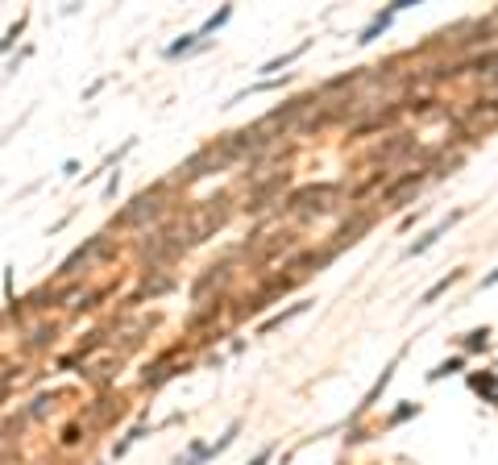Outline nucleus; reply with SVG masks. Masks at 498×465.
<instances>
[{
    "label": "nucleus",
    "instance_id": "1",
    "mask_svg": "<svg viewBox=\"0 0 498 465\" xmlns=\"http://www.w3.org/2000/svg\"><path fill=\"white\" fill-rule=\"evenodd\" d=\"M337 195H341V183H311V187L291 191L286 208H291V212H299V217H311V212H332V208H337Z\"/></svg>",
    "mask_w": 498,
    "mask_h": 465
},
{
    "label": "nucleus",
    "instance_id": "2",
    "mask_svg": "<svg viewBox=\"0 0 498 465\" xmlns=\"http://www.w3.org/2000/svg\"><path fill=\"white\" fill-rule=\"evenodd\" d=\"M228 217V195H216V200H204L199 208H195V217H191V241H204V237H212L220 224Z\"/></svg>",
    "mask_w": 498,
    "mask_h": 465
},
{
    "label": "nucleus",
    "instance_id": "3",
    "mask_svg": "<svg viewBox=\"0 0 498 465\" xmlns=\"http://www.w3.org/2000/svg\"><path fill=\"white\" fill-rule=\"evenodd\" d=\"M220 166H228V154L220 150V146H208V150H199V154H191L179 166V183H195V179H204V175H212Z\"/></svg>",
    "mask_w": 498,
    "mask_h": 465
},
{
    "label": "nucleus",
    "instance_id": "4",
    "mask_svg": "<svg viewBox=\"0 0 498 465\" xmlns=\"http://www.w3.org/2000/svg\"><path fill=\"white\" fill-rule=\"evenodd\" d=\"M419 183H424V171L415 166V171H407L403 179H395V183L382 187V208H403V200H411L415 191H419Z\"/></svg>",
    "mask_w": 498,
    "mask_h": 465
},
{
    "label": "nucleus",
    "instance_id": "5",
    "mask_svg": "<svg viewBox=\"0 0 498 465\" xmlns=\"http://www.w3.org/2000/svg\"><path fill=\"white\" fill-rule=\"evenodd\" d=\"M154 217H162V200H158V191L154 195L146 191V195H137L117 220H121V224H146V220H154Z\"/></svg>",
    "mask_w": 498,
    "mask_h": 465
},
{
    "label": "nucleus",
    "instance_id": "6",
    "mask_svg": "<svg viewBox=\"0 0 498 465\" xmlns=\"http://www.w3.org/2000/svg\"><path fill=\"white\" fill-rule=\"evenodd\" d=\"M100 246H104V237H92L88 246L71 249V253L62 258V266L54 270V275H59V279H71V275H79V266H88V258H92V253H100Z\"/></svg>",
    "mask_w": 498,
    "mask_h": 465
},
{
    "label": "nucleus",
    "instance_id": "7",
    "mask_svg": "<svg viewBox=\"0 0 498 465\" xmlns=\"http://www.w3.org/2000/svg\"><path fill=\"white\" fill-rule=\"evenodd\" d=\"M461 217H465V212H453V217H444L440 224H432V229H428L419 241H411V246H407V258H419V253H428V249H432L436 241H440V237H444V233H448V229H453V224H457Z\"/></svg>",
    "mask_w": 498,
    "mask_h": 465
},
{
    "label": "nucleus",
    "instance_id": "8",
    "mask_svg": "<svg viewBox=\"0 0 498 465\" xmlns=\"http://www.w3.org/2000/svg\"><path fill=\"white\" fill-rule=\"evenodd\" d=\"M183 370H187V366H179V362H175V353H166L162 362L146 366V374H141V386H150V391H154V386H162L166 378H175V374H183Z\"/></svg>",
    "mask_w": 498,
    "mask_h": 465
},
{
    "label": "nucleus",
    "instance_id": "9",
    "mask_svg": "<svg viewBox=\"0 0 498 465\" xmlns=\"http://www.w3.org/2000/svg\"><path fill=\"white\" fill-rule=\"evenodd\" d=\"M411 150H415V137H411V133H395L386 146H378V150H374V162H395V158L411 154Z\"/></svg>",
    "mask_w": 498,
    "mask_h": 465
},
{
    "label": "nucleus",
    "instance_id": "10",
    "mask_svg": "<svg viewBox=\"0 0 498 465\" xmlns=\"http://www.w3.org/2000/svg\"><path fill=\"white\" fill-rule=\"evenodd\" d=\"M461 279H465V270H448L444 279H436L432 287H428V291L419 295V308H428V304H436V299H440V295H444L448 287H457V282H461Z\"/></svg>",
    "mask_w": 498,
    "mask_h": 465
},
{
    "label": "nucleus",
    "instance_id": "11",
    "mask_svg": "<svg viewBox=\"0 0 498 465\" xmlns=\"http://www.w3.org/2000/svg\"><path fill=\"white\" fill-rule=\"evenodd\" d=\"M395 13H399L395 4H390V8H382V13H374V17H370V25L361 30V38H357V42L366 46V42H374V38H378V33H382V30H390V21H395Z\"/></svg>",
    "mask_w": 498,
    "mask_h": 465
},
{
    "label": "nucleus",
    "instance_id": "12",
    "mask_svg": "<svg viewBox=\"0 0 498 465\" xmlns=\"http://www.w3.org/2000/svg\"><path fill=\"white\" fill-rule=\"evenodd\" d=\"M469 386L477 391V395H486L490 403H498V374L482 370V374H469Z\"/></svg>",
    "mask_w": 498,
    "mask_h": 465
},
{
    "label": "nucleus",
    "instance_id": "13",
    "mask_svg": "<svg viewBox=\"0 0 498 465\" xmlns=\"http://www.w3.org/2000/svg\"><path fill=\"white\" fill-rule=\"evenodd\" d=\"M308 308H311L308 299H299V304H291V308H286V311H279V316H270V320H266V324H262L257 333H274V328H282L286 320H295V316H303V311H308Z\"/></svg>",
    "mask_w": 498,
    "mask_h": 465
},
{
    "label": "nucleus",
    "instance_id": "14",
    "mask_svg": "<svg viewBox=\"0 0 498 465\" xmlns=\"http://www.w3.org/2000/svg\"><path fill=\"white\" fill-rule=\"evenodd\" d=\"M390 378H395V362H390V366H386V370L378 374V382H374V386H370V395H366V399H361V407H357V415H361V411H370V407L378 403V395H382V391H386V386H390Z\"/></svg>",
    "mask_w": 498,
    "mask_h": 465
},
{
    "label": "nucleus",
    "instance_id": "15",
    "mask_svg": "<svg viewBox=\"0 0 498 465\" xmlns=\"http://www.w3.org/2000/svg\"><path fill=\"white\" fill-rule=\"evenodd\" d=\"M303 50H308V46H295V50H286L282 59H270V62H262V75H274V71H282V67H291V62L299 59Z\"/></svg>",
    "mask_w": 498,
    "mask_h": 465
},
{
    "label": "nucleus",
    "instance_id": "16",
    "mask_svg": "<svg viewBox=\"0 0 498 465\" xmlns=\"http://www.w3.org/2000/svg\"><path fill=\"white\" fill-rule=\"evenodd\" d=\"M228 17H233V4H224V8H216V13H212V17H208L204 25H199V38H204V33H216L220 25L228 21Z\"/></svg>",
    "mask_w": 498,
    "mask_h": 465
},
{
    "label": "nucleus",
    "instance_id": "17",
    "mask_svg": "<svg viewBox=\"0 0 498 465\" xmlns=\"http://www.w3.org/2000/svg\"><path fill=\"white\" fill-rule=\"evenodd\" d=\"M141 436H146V424H137V428H133V432L121 440V444H112V461H117V457H124V453H129V449H133V444H137Z\"/></svg>",
    "mask_w": 498,
    "mask_h": 465
},
{
    "label": "nucleus",
    "instance_id": "18",
    "mask_svg": "<svg viewBox=\"0 0 498 465\" xmlns=\"http://www.w3.org/2000/svg\"><path fill=\"white\" fill-rule=\"evenodd\" d=\"M54 341V324H42V328H33L30 341H25V349H42V345Z\"/></svg>",
    "mask_w": 498,
    "mask_h": 465
},
{
    "label": "nucleus",
    "instance_id": "19",
    "mask_svg": "<svg viewBox=\"0 0 498 465\" xmlns=\"http://www.w3.org/2000/svg\"><path fill=\"white\" fill-rule=\"evenodd\" d=\"M195 38H199V33H183L179 42H170V46H166V59H179L187 50H195Z\"/></svg>",
    "mask_w": 498,
    "mask_h": 465
},
{
    "label": "nucleus",
    "instance_id": "20",
    "mask_svg": "<svg viewBox=\"0 0 498 465\" xmlns=\"http://www.w3.org/2000/svg\"><path fill=\"white\" fill-rule=\"evenodd\" d=\"M461 366H465V357H448V362H440V366H436V370L428 374V378L436 382V378H444V374H457Z\"/></svg>",
    "mask_w": 498,
    "mask_h": 465
},
{
    "label": "nucleus",
    "instance_id": "21",
    "mask_svg": "<svg viewBox=\"0 0 498 465\" xmlns=\"http://www.w3.org/2000/svg\"><path fill=\"white\" fill-rule=\"evenodd\" d=\"M486 341H490V328H473V333H465V349H486Z\"/></svg>",
    "mask_w": 498,
    "mask_h": 465
},
{
    "label": "nucleus",
    "instance_id": "22",
    "mask_svg": "<svg viewBox=\"0 0 498 465\" xmlns=\"http://www.w3.org/2000/svg\"><path fill=\"white\" fill-rule=\"evenodd\" d=\"M46 407H54V395H37L25 415H30V420H37V415H46Z\"/></svg>",
    "mask_w": 498,
    "mask_h": 465
},
{
    "label": "nucleus",
    "instance_id": "23",
    "mask_svg": "<svg viewBox=\"0 0 498 465\" xmlns=\"http://www.w3.org/2000/svg\"><path fill=\"white\" fill-rule=\"evenodd\" d=\"M79 440H83V428H79V424H66V428H62V444H66V449L79 444Z\"/></svg>",
    "mask_w": 498,
    "mask_h": 465
},
{
    "label": "nucleus",
    "instance_id": "24",
    "mask_svg": "<svg viewBox=\"0 0 498 465\" xmlns=\"http://www.w3.org/2000/svg\"><path fill=\"white\" fill-rule=\"evenodd\" d=\"M21 30H25V17H21V21H17V25H13L8 33H4V38H0V50H8V46H13V42L21 38Z\"/></svg>",
    "mask_w": 498,
    "mask_h": 465
},
{
    "label": "nucleus",
    "instance_id": "25",
    "mask_svg": "<svg viewBox=\"0 0 498 465\" xmlns=\"http://www.w3.org/2000/svg\"><path fill=\"white\" fill-rule=\"evenodd\" d=\"M415 411H419V407H415V403L399 407V411H395V415H390V428H395V424H403V420H411V415H415Z\"/></svg>",
    "mask_w": 498,
    "mask_h": 465
},
{
    "label": "nucleus",
    "instance_id": "26",
    "mask_svg": "<svg viewBox=\"0 0 498 465\" xmlns=\"http://www.w3.org/2000/svg\"><path fill=\"white\" fill-rule=\"evenodd\" d=\"M270 457H274V449H270V444H266V449H262V453H257V457H253V461H245V465H266V461H270Z\"/></svg>",
    "mask_w": 498,
    "mask_h": 465
},
{
    "label": "nucleus",
    "instance_id": "27",
    "mask_svg": "<svg viewBox=\"0 0 498 465\" xmlns=\"http://www.w3.org/2000/svg\"><path fill=\"white\" fill-rule=\"evenodd\" d=\"M494 282H498V270H490V275L482 279V287H494Z\"/></svg>",
    "mask_w": 498,
    "mask_h": 465
},
{
    "label": "nucleus",
    "instance_id": "28",
    "mask_svg": "<svg viewBox=\"0 0 498 465\" xmlns=\"http://www.w3.org/2000/svg\"><path fill=\"white\" fill-rule=\"evenodd\" d=\"M494 370H498V366H494Z\"/></svg>",
    "mask_w": 498,
    "mask_h": 465
}]
</instances>
